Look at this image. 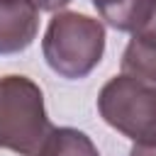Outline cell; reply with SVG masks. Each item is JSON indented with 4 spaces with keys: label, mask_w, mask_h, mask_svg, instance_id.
Listing matches in <instances>:
<instances>
[{
    "label": "cell",
    "mask_w": 156,
    "mask_h": 156,
    "mask_svg": "<svg viewBox=\"0 0 156 156\" xmlns=\"http://www.w3.org/2000/svg\"><path fill=\"white\" fill-rule=\"evenodd\" d=\"M98 15L119 32H134L149 15L156 0H90Z\"/></svg>",
    "instance_id": "cell-5"
},
{
    "label": "cell",
    "mask_w": 156,
    "mask_h": 156,
    "mask_svg": "<svg viewBox=\"0 0 156 156\" xmlns=\"http://www.w3.org/2000/svg\"><path fill=\"white\" fill-rule=\"evenodd\" d=\"M34 156H100L93 139L73 127H54Z\"/></svg>",
    "instance_id": "cell-6"
},
{
    "label": "cell",
    "mask_w": 156,
    "mask_h": 156,
    "mask_svg": "<svg viewBox=\"0 0 156 156\" xmlns=\"http://www.w3.org/2000/svg\"><path fill=\"white\" fill-rule=\"evenodd\" d=\"M41 54L56 76L66 80H80L102 61L105 24L90 15L61 10L46 24Z\"/></svg>",
    "instance_id": "cell-1"
},
{
    "label": "cell",
    "mask_w": 156,
    "mask_h": 156,
    "mask_svg": "<svg viewBox=\"0 0 156 156\" xmlns=\"http://www.w3.org/2000/svg\"><path fill=\"white\" fill-rule=\"evenodd\" d=\"M100 117L134 144H156V88L124 73L98 93Z\"/></svg>",
    "instance_id": "cell-3"
},
{
    "label": "cell",
    "mask_w": 156,
    "mask_h": 156,
    "mask_svg": "<svg viewBox=\"0 0 156 156\" xmlns=\"http://www.w3.org/2000/svg\"><path fill=\"white\" fill-rule=\"evenodd\" d=\"M122 73L156 88V49L136 39H129L122 54Z\"/></svg>",
    "instance_id": "cell-7"
},
{
    "label": "cell",
    "mask_w": 156,
    "mask_h": 156,
    "mask_svg": "<svg viewBox=\"0 0 156 156\" xmlns=\"http://www.w3.org/2000/svg\"><path fill=\"white\" fill-rule=\"evenodd\" d=\"M129 156H156V144H134Z\"/></svg>",
    "instance_id": "cell-10"
},
{
    "label": "cell",
    "mask_w": 156,
    "mask_h": 156,
    "mask_svg": "<svg viewBox=\"0 0 156 156\" xmlns=\"http://www.w3.org/2000/svg\"><path fill=\"white\" fill-rule=\"evenodd\" d=\"M32 2H34L39 10H44V12H54V15H56V12H61L71 0H32Z\"/></svg>",
    "instance_id": "cell-9"
},
{
    "label": "cell",
    "mask_w": 156,
    "mask_h": 156,
    "mask_svg": "<svg viewBox=\"0 0 156 156\" xmlns=\"http://www.w3.org/2000/svg\"><path fill=\"white\" fill-rule=\"evenodd\" d=\"M54 124L44 107L41 88L27 76L0 78V149L34 156Z\"/></svg>",
    "instance_id": "cell-2"
},
{
    "label": "cell",
    "mask_w": 156,
    "mask_h": 156,
    "mask_svg": "<svg viewBox=\"0 0 156 156\" xmlns=\"http://www.w3.org/2000/svg\"><path fill=\"white\" fill-rule=\"evenodd\" d=\"M132 39H136V41L149 44V46H154V49H156V2H154V7L149 10L146 20H144L134 32H132Z\"/></svg>",
    "instance_id": "cell-8"
},
{
    "label": "cell",
    "mask_w": 156,
    "mask_h": 156,
    "mask_svg": "<svg viewBox=\"0 0 156 156\" xmlns=\"http://www.w3.org/2000/svg\"><path fill=\"white\" fill-rule=\"evenodd\" d=\"M39 32V7L32 0H0V56L22 54Z\"/></svg>",
    "instance_id": "cell-4"
}]
</instances>
